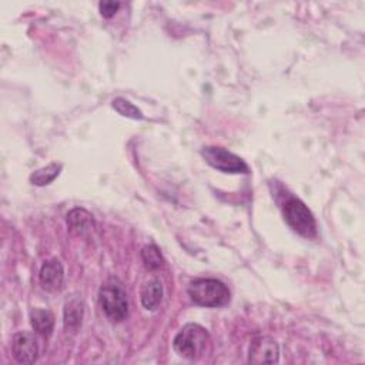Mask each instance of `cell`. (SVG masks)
Segmentation results:
<instances>
[{"instance_id":"cell-1","label":"cell","mask_w":365,"mask_h":365,"mask_svg":"<svg viewBox=\"0 0 365 365\" xmlns=\"http://www.w3.org/2000/svg\"><path fill=\"white\" fill-rule=\"evenodd\" d=\"M190 298L201 307L217 308L227 305L231 299L227 285L215 278H197L188 285Z\"/></svg>"},{"instance_id":"cell-2","label":"cell","mask_w":365,"mask_h":365,"mask_svg":"<svg viewBox=\"0 0 365 365\" xmlns=\"http://www.w3.org/2000/svg\"><path fill=\"white\" fill-rule=\"evenodd\" d=\"M208 342L210 335L205 328L198 324H187L174 336L173 348L185 359H198L205 352Z\"/></svg>"},{"instance_id":"cell-3","label":"cell","mask_w":365,"mask_h":365,"mask_svg":"<svg viewBox=\"0 0 365 365\" xmlns=\"http://www.w3.org/2000/svg\"><path fill=\"white\" fill-rule=\"evenodd\" d=\"M100 305L111 322H121L128 314L127 294L117 278H108L98 291Z\"/></svg>"},{"instance_id":"cell-4","label":"cell","mask_w":365,"mask_h":365,"mask_svg":"<svg viewBox=\"0 0 365 365\" xmlns=\"http://www.w3.org/2000/svg\"><path fill=\"white\" fill-rule=\"evenodd\" d=\"M282 215L285 222L301 237H317V221L308 207L297 197H289L282 204Z\"/></svg>"},{"instance_id":"cell-5","label":"cell","mask_w":365,"mask_h":365,"mask_svg":"<svg viewBox=\"0 0 365 365\" xmlns=\"http://www.w3.org/2000/svg\"><path fill=\"white\" fill-rule=\"evenodd\" d=\"M201 155L207 164H210L212 168L221 173H230V174L248 173V165L244 163V160L222 147H217V145L204 147L201 150Z\"/></svg>"},{"instance_id":"cell-6","label":"cell","mask_w":365,"mask_h":365,"mask_svg":"<svg viewBox=\"0 0 365 365\" xmlns=\"http://www.w3.org/2000/svg\"><path fill=\"white\" fill-rule=\"evenodd\" d=\"M279 361V348L275 339L271 336H258L252 339L248 351V362L259 364H277Z\"/></svg>"},{"instance_id":"cell-7","label":"cell","mask_w":365,"mask_h":365,"mask_svg":"<svg viewBox=\"0 0 365 365\" xmlns=\"http://www.w3.org/2000/svg\"><path fill=\"white\" fill-rule=\"evenodd\" d=\"M11 352L19 364H33L38 356V344L33 334L16 332L11 339Z\"/></svg>"},{"instance_id":"cell-8","label":"cell","mask_w":365,"mask_h":365,"mask_svg":"<svg viewBox=\"0 0 365 365\" xmlns=\"http://www.w3.org/2000/svg\"><path fill=\"white\" fill-rule=\"evenodd\" d=\"M38 281H40V285L48 292L60 291L64 284L63 264L57 258L46 261L40 268Z\"/></svg>"},{"instance_id":"cell-9","label":"cell","mask_w":365,"mask_h":365,"mask_svg":"<svg viewBox=\"0 0 365 365\" xmlns=\"http://www.w3.org/2000/svg\"><path fill=\"white\" fill-rule=\"evenodd\" d=\"M66 220L70 232L74 235H86L94 227L93 215L84 208H73L68 211Z\"/></svg>"},{"instance_id":"cell-10","label":"cell","mask_w":365,"mask_h":365,"mask_svg":"<svg viewBox=\"0 0 365 365\" xmlns=\"http://www.w3.org/2000/svg\"><path fill=\"white\" fill-rule=\"evenodd\" d=\"M83 317H84V304L81 301V298H71L70 301L66 302L64 305V328L66 331L70 332H76L83 322Z\"/></svg>"},{"instance_id":"cell-11","label":"cell","mask_w":365,"mask_h":365,"mask_svg":"<svg viewBox=\"0 0 365 365\" xmlns=\"http://www.w3.org/2000/svg\"><path fill=\"white\" fill-rule=\"evenodd\" d=\"M140 299L145 309H155L163 299V284L160 279L153 278L145 282L140 291Z\"/></svg>"},{"instance_id":"cell-12","label":"cell","mask_w":365,"mask_h":365,"mask_svg":"<svg viewBox=\"0 0 365 365\" xmlns=\"http://www.w3.org/2000/svg\"><path fill=\"white\" fill-rule=\"evenodd\" d=\"M30 324L34 332L41 336H50L54 328V315L48 309L33 308L29 314Z\"/></svg>"},{"instance_id":"cell-13","label":"cell","mask_w":365,"mask_h":365,"mask_svg":"<svg viewBox=\"0 0 365 365\" xmlns=\"http://www.w3.org/2000/svg\"><path fill=\"white\" fill-rule=\"evenodd\" d=\"M61 168H63V165L61 164H56V163H51V164H48V165L43 167V168H38L34 173H31L30 182L34 184V185H38V187L47 185L60 174Z\"/></svg>"},{"instance_id":"cell-14","label":"cell","mask_w":365,"mask_h":365,"mask_svg":"<svg viewBox=\"0 0 365 365\" xmlns=\"http://www.w3.org/2000/svg\"><path fill=\"white\" fill-rule=\"evenodd\" d=\"M141 259H143L145 268L151 269V271L160 269L164 265V258H163L160 250L154 244L143 247V250H141Z\"/></svg>"},{"instance_id":"cell-15","label":"cell","mask_w":365,"mask_h":365,"mask_svg":"<svg viewBox=\"0 0 365 365\" xmlns=\"http://www.w3.org/2000/svg\"><path fill=\"white\" fill-rule=\"evenodd\" d=\"M111 106H113V108L118 113V114H121V115H124V117H130V118H143V113L133 104V103H130L128 100H125V98H123V97H118V98H114L113 100V103H111Z\"/></svg>"},{"instance_id":"cell-16","label":"cell","mask_w":365,"mask_h":365,"mask_svg":"<svg viewBox=\"0 0 365 365\" xmlns=\"http://www.w3.org/2000/svg\"><path fill=\"white\" fill-rule=\"evenodd\" d=\"M120 9V3L118 1H111V0H106V1H100L98 3V10L100 14L104 19H111Z\"/></svg>"}]
</instances>
